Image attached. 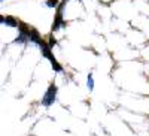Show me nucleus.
<instances>
[{
	"instance_id": "1",
	"label": "nucleus",
	"mask_w": 149,
	"mask_h": 136,
	"mask_svg": "<svg viewBox=\"0 0 149 136\" xmlns=\"http://www.w3.org/2000/svg\"><path fill=\"white\" fill-rule=\"evenodd\" d=\"M55 94H57V87H55L54 84H51V85H49V88L46 90V93H45L43 99H42V103H43L45 106L52 105V103H54V100H55Z\"/></svg>"
},
{
	"instance_id": "5",
	"label": "nucleus",
	"mask_w": 149,
	"mask_h": 136,
	"mask_svg": "<svg viewBox=\"0 0 149 136\" xmlns=\"http://www.w3.org/2000/svg\"><path fill=\"white\" fill-rule=\"evenodd\" d=\"M52 45H55V39H49V46H52Z\"/></svg>"
},
{
	"instance_id": "3",
	"label": "nucleus",
	"mask_w": 149,
	"mask_h": 136,
	"mask_svg": "<svg viewBox=\"0 0 149 136\" xmlns=\"http://www.w3.org/2000/svg\"><path fill=\"white\" fill-rule=\"evenodd\" d=\"M88 88H90V90L94 88V81H93V76H91V75L88 76Z\"/></svg>"
},
{
	"instance_id": "2",
	"label": "nucleus",
	"mask_w": 149,
	"mask_h": 136,
	"mask_svg": "<svg viewBox=\"0 0 149 136\" xmlns=\"http://www.w3.org/2000/svg\"><path fill=\"white\" fill-rule=\"evenodd\" d=\"M2 22H5L6 26H10V27H18V26H19V21H17L14 17H6V18H2Z\"/></svg>"
},
{
	"instance_id": "4",
	"label": "nucleus",
	"mask_w": 149,
	"mask_h": 136,
	"mask_svg": "<svg viewBox=\"0 0 149 136\" xmlns=\"http://www.w3.org/2000/svg\"><path fill=\"white\" fill-rule=\"evenodd\" d=\"M57 2H58V0H48V6H51V8L52 6H57L58 5Z\"/></svg>"
}]
</instances>
